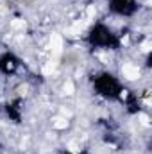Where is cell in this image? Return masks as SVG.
<instances>
[{"label": "cell", "mask_w": 152, "mask_h": 154, "mask_svg": "<svg viewBox=\"0 0 152 154\" xmlns=\"http://www.w3.org/2000/svg\"><path fill=\"white\" fill-rule=\"evenodd\" d=\"M65 48V43H63V38L59 34H50V39H48V50L52 52V56H59Z\"/></svg>", "instance_id": "cell-1"}, {"label": "cell", "mask_w": 152, "mask_h": 154, "mask_svg": "<svg viewBox=\"0 0 152 154\" xmlns=\"http://www.w3.org/2000/svg\"><path fill=\"white\" fill-rule=\"evenodd\" d=\"M122 75L125 77L127 81H136L140 79V68L136 65H131V63H125L122 66Z\"/></svg>", "instance_id": "cell-2"}, {"label": "cell", "mask_w": 152, "mask_h": 154, "mask_svg": "<svg viewBox=\"0 0 152 154\" xmlns=\"http://www.w3.org/2000/svg\"><path fill=\"white\" fill-rule=\"evenodd\" d=\"M75 91H77L75 82H74L72 79H66V81L63 82V93H65L66 97H72V95H75Z\"/></svg>", "instance_id": "cell-3"}, {"label": "cell", "mask_w": 152, "mask_h": 154, "mask_svg": "<svg viewBox=\"0 0 152 154\" xmlns=\"http://www.w3.org/2000/svg\"><path fill=\"white\" fill-rule=\"evenodd\" d=\"M11 29L13 31H23L25 27H27V22L25 20H22V18H14V20H11Z\"/></svg>", "instance_id": "cell-4"}, {"label": "cell", "mask_w": 152, "mask_h": 154, "mask_svg": "<svg viewBox=\"0 0 152 154\" xmlns=\"http://www.w3.org/2000/svg\"><path fill=\"white\" fill-rule=\"evenodd\" d=\"M141 50H143V52H149V50H150V41H149V39L141 45Z\"/></svg>", "instance_id": "cell-5"}]
</instances>
